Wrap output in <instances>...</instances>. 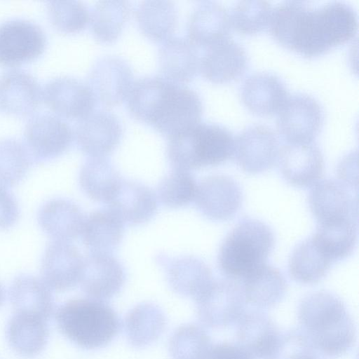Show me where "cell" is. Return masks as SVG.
Segmentation results:
<instances>
[{
    "instance_id": "obj_47",
    "label": "cell",
    "mask_w": 359,
    "mask_h": 359,
    "mask_svg": "<svg viewBox=\"0 0 359 359\" xmlns=\"http://www.w3.org/2000/svg\"><path fill=\"white\" fill-rule=\"evenodd\" d=\"M5 299V290L3 285L0 283V306L3 304Z\"/></svg>"
},
{
    "instance_id": "obj_46",
    "label": "cell",
    "mask_w": 359,
    "mask_h": 359,
    "mask_svg": "<svg viewBox=\"0 0 359 359\" xmlns=\"http://www.w3.org/2000/svg\"><path fill=\"white\" fill-rule=\"evenodd\" d=\"M298 359H320V358H319L318 357L316 353H312L304 355Z\"/></svg>"
},
{
    "instance_id": "obj_31",
    "label": "cell",
    "mask_w": 359,
    "mask_h": 359,
    "mask_svg": "<svg viewBox=\"0 0 359 359\" xmlns=\"http://www.w3.org/2000/svg\"><path fill=\"white\" fill-rule=\"evenodd\" d=\"M47 322L37 316L14 312L6 327L8 344L22 356L37 355L44 349L48 340Z\"/></svg>"
},
{
    "instance_id": "obj_18",
    "label": "cell",
    "mask_w": 359,
    "mask_h": 359,
    "mask_svg": "<svg viewBox=\"0 0 359 359\" xmlns=\"http://www.w3.org/2000/svg\"><path fill=\"white\" fill-rule=\"evenodd\" d=\"M125 280L123 265L111 253L90 252L83 257L79 283L89 298L101 301L111 299L120 292Z\"/></svg>"
},
{
    "instance_id": "obj_41",
    "label": "cell",
    "mask_w": 359,
    "mask_h": 359,
    "mask_svg": "<svg viewBox=\"0 0 359 359\" xmlns=\"http://www.w3.org/2000/svg\"><path fill=\"white\" fill-rule=\"evenodd\" d=\"M271 13V4L267 1H240L229 13L231 27L242 34H255L269 26Z\"/></svg>"
},
{
    "instance_id": "obj_13",
    "label": "cell",
    "mask_w": 359,
    "mask_h": 359,
    "mask_svg": "<svg viewBox=\"0 0 359 359\" xmlns=\"http://www.w3.org/2000/svg\"><path fill=\"white\" fill-rule=\"evenodd\" d=\"M133 74L128 63L117 56L99 58L88 75V85L97 102L114 107L128 96L133 85Z\"/></svg>"
},
{
    "instance_id": "obj_26",
    "label": "cell",
    "mask_w": 359,
    "mask_h": 359,
    "mask_svg": "<svg viewBox=\"0 0 359 359\" xmlns=\"http://www.w3.org/2000/svg\"><path fill=\"white\" fill-rule=\"evenodd\" d=\"M157 262L164 268L172 290L182 296L195 299L213 280L210 267L194 256L159 255Z\"/></svg>"
},
{
    "instance_id": "obj_20",
    "label": "cell",
    "mask_w": 359,
    "mask_h": 359,
    "mask_svg": "<svg viewBox=\"0 0 359 359\" xmlns=\"http://www.w3.org/2000/svg\"><path fill=\"white\" fill-rule=\"evenodd\" d=\"M204 50L200 55L198 71L212 83H226L236 80L248 67L245 49L229 37Z\"/></svg>"
},
{
    "instance_id": "obj_12",
    "label": "cell",
    "mask_w": 359,
    "mask_h": 359,
    "mask_svg": "<svg viewBox=\"0 0 359 359\" xmlns=\"http://www.w3.org/2000/svg\"><path fill=\"white\" fill-rule=\"evenodd\" d=\"M279 149L275 132L266 126L255 124L243 129L234 139L233 156L243 171L258 174L274 165Z\"/></svg>"
},
{
    "instance_id": "obj_10",
    "label": "cell",
    "mask_w": 359,
    "mask_h": 359,
    "mask_svg": "<svg viewBox=\"0 0 359 359\" xmlns=\"http://www.w3.org/2000/svg\"><path fill=\"white\" fill-rule=\"evenodd\" d=\"M323 121L324 111L318 101L299 93L289 96L278 112L277 128L287 143L312 142Z\"/></svg>"
},
{
    "instance_id": "obj_27",
    "label": "cell",
    "mask_w": 359,
    "mask_h": 359,
    "mask_svg": "<svg viewBox=\"0 0 359 359\" xmlns=\"http://www.w3.org/2000/svg\"><path fill=\"white\" fill-rule=\"evenodd\" d=\"M37 220L41 229L54 241L70 243L81 234L85 217L73 201L54 198L40 208Z\"/></svg>"
},
{
    "instance_id": "obj_5",
    "label": "cell",
    "mask_w": 359,
    "mask_h": 359,
    "mask_svg": "<svg viewBox=\"0 0 359 359\" xmlns=\"http://www.w3.org/2000/svg\"><path fill=\"white\" fill-rule=\"evenodd\" d=\"M55 318L60 332L86 349L106 346L121 327L115 311L104 302L91 298L66 302L57 308Z\"/></svg>"
},
{
    "instance_id": "obj_36",
    "label": "cell",
    "mask_w": 359,
    "mask_h": 359,
    "mask_svg": "<svg viewBox=\"0 0 359 359\" xmlns=\"http://www.w3.org/2000/svg\"><path fill=\"white\" fill-rule=\"evenodd\" d=\"M140 32L156 42L165 41L172 37L177 22L175 4L170 1H144L135 12Z\"/></svg>"
},
{
    "instance_id": "obj_43",
    "label": "cell",
    "mask_w": 359,
    "mask_h": 359,
    "mask_svg": "<svg viewBox=\"0 0 359 359\" xmlns=\"http://www.w3.org/2000/svg\"><path fill=\"white\" fill-rule=\"evenodd\" d=\"M316 353L299 329L280 332L277 341L265 359H298Z\"/></svg>"
},
{
    "instance_id": "obj_33",
    "label": "cell",
    "mask_w": 359,
    "mask_h": 359,
    "mask_svg": "<svg viewBox=\"0 0 359 359\" xmlns=\"http://www.w3.org/2000/svg\"><path fill=\"white\" fill-rule=\"evenodd\" d=\"M79 184L86 196L107 204L115 194L123 178L106 157H90L81 166Z\"/></svg>"
},
{
    "instance_id": "obj_45",
    "label": "cell",
    "mask_w": 359,
    "mask_h": 359,
    "mask_svg": "<svg viewBox=\"0 0 359 359\" xmlns=\"http://www.w3.org/2000/svg\"><path fill=\"white\" fill-rule=\"evenodd\" d=\"M210 359H252L236 343L222 342L213 346Z\"/></svg>"
},
{
    "instance_id": "obj_44",
    "label": "cell",
    "mask_w": 359,
    "mask_h": 359,
    "mask_svg": "<svg viewBox=\"0 0 359 359\" xmlns=\"http://www.w3.org/2000/svg\"><path fill=\"white\" fill-rule=\"evenodd\" d=\"M20 208L15 198L0 186V230L12 227L18 220Z\"/></svg>"
},
{
    "instance_id": "obj_19",
    "label": "cell",
    "mask_w": 359,
    "mask_h": 359,
    "mask_svg": "<svg viewBox=\"0 0 359 359\" xmlns=\"http://www.w3.org/2000/svg\"><path fill=\"white\" fill-rule=\"evenodd\" d=\"M83 257L68 242L53 241L46 248L41 265L43 283L50 289L63 292L80 283Z\"/></svg>"
},
{
    "instance_id": "obj_9",
    "label": "cell",
    "mask_w": 359,
    "mask_h": 359,
    "mask_svg": "<svg viewBox=\"0 0 359 359\" xmlns=\"http://www.w3.org/2000/svg\"><path fill=\"white\" fill-rule=\"evenodd\" d=\"M24 138L33 163H40L63 154L72 144L74 132L60 117L40 114L27 123Z\"/></svg>"
},
{
    "instance_id": "obj_23",
    "label": "cell",
    "mask_w": 359,
    "mask_h": 359,
    "mask_svg": "<svg viewBox=\"0 0 359 359\" xmlns=\"http://www.w3.org/2000/svg\"><path fill=\"white\" fill-rule=\"evenodd\" d=\"M41 99L39 83L27 72L12 69L0 76V109L2 111L18 116H27L36 109Z\"/></svg>"
},
{
    "instance_id": "obj_4",
    "label": "cell",
    "mask_w": 359,
    "mask_h": 359,
    "mask_svg": "<svg viewBox=\"0 0 359 359\" xmlns=\"http://www.w3.org/2000/svg\"><path fill=\"white\" fill-rule=\"evenodd\" d=\"M233 147L228 128L199 122L169 137L166 152L174 169L189 171L226 162L233 156Z\"/></svg>"
},
{
    "instance_id": "obj_21",
    "label": "cell",
    "mask_w": 359,
    "mask_h": 359,
    "mask_svg": "<svg viewBox=\"0 0 359 359\" xmlns=\"http://www.w3.org/2000/svg\"><path fill=\"white\" fill-rule=\"evenodd\" d=\"M108 209L123 223L130 226L149 222L157 211V197L149 187L138 182L123 180Z\"/></svg>"
},
{
    "instance_id": "obj_11",
    "label": "cell",
    "mask_w": 359,
    "mask_h": 359,
    "mask_svg": "<svg viewBox=\"0 0 359 359\" xmlns=\"http://www.w3.org/2000/svg\"><path fill=\"white\" fill-rule=\"evenodd\" d=\"M46 44L44 32L32 22L13 19L0 24V65L11 67L34 60Z\"/></svg>"
},
{
    "instance_id": "obj_15",
    "label": "cell",
    "mask_w": 359,
    "mask_h": 359,
    "mask_svg": "<svg viewBox=\"0 0 359 359\" xmlns=\"http://www.w3.org/2000/svg\"><path fill=\"white\" fill-rule=\"evenodd\" d=\"M42 98L56 114L79 121L93 112L97 104L88 85L69 76L50 80L42 90Z\"/></svg>"
},
{
    "instance_id": "obj_7",
    "label": "cell",
    "mask_w": 359,
    "mask_h": 359,
    "mask_svg": "<svg viewBox=\"0 0 359 359\" xmlns=\"http://www.w3.org/2000/svg\"><path fill=\"white\" fill-rule=\"evenodd\" d=\"M194 299L198 320L210 328L221 329L236 323L245 311L241 284L229 278L213 279Z\"/></svg>"
},
{
    "instance_id": "obj_37",
    "label": "cell",
    "mask_w": 359,
    "mask_h": 359,
    "mask_svg": "<svg viewBox=\"0 0 359 359\" xmlns=\"http://www.w3.org/2000/svg\"><path fill=\"white\" fill-rule=\"evenodd\" d=\"M130 5L126 1H99L90 17L92 33L98 41L109 43L118 39L130 15Z\"/></svg>"
},
{
    "instance_id": "obj_28",
    "label": "cell",
    "mask_w": 359,
    "mask_h": 359,
    "mask_svg": "<svg viewBox=\"0 0 359 359\" xmlns=\"http://www.w3.org/2000/svg\"><path fill=\"white\" fill-rule=\"evenodd\" d=\"M199 60L198 48L186 38L172 36L158 50V67L163 76L181 84L196 76Z\"/></svg>"
},
{
    "instance_id": "obj_30",
    "label": "cell",
    "mask_w": 359,
    "mask_h": 359,
    "mask_svg": "<svg viewBox=\"0 0 359 359\" xmlns=\"http://www.w3.org/2000/svg\"><path fill=\"white\" fill-rule=\"evenodd\" d=\"M10 301L15 313L37 316L48 320L54 313L55 302L51 290L33 276L21 274L12 282Z\"/></svg>"
},
{
    "instance_id": "obj_22",
    "label": "cell",
    "mask_w": 359,
    "mask_h": 359,
    "mask_svg": "<svg viewBox=\"0 0 359 359\" xmlns=\"http://www.w3.org/2000/svg\"><path fill=\"white\" fill-rule=\"evenodd\" d=\"M240 96L243 104L252 112L262 116L278 113L289 92L280 77L270 72H257L243 81Z\"/></svg>"
},
{
    "instance_id": "obj_17",
    "label": "cell",
    "mask_w": 359,
    "mask_h": 359,
    "mask_svg": "<svg viewBox=\"0 0 359 359\" xmlns=\"http://www.w3.org/2000/svg\"><path fill=\"white\" fill-rule=\"evenodd\" d=\"M277 161L283 177L295 187L313 186L323 174V156L313 142L283 145L280 147Z\"/></svg>"
},
{
    "instance_id": "obj_1",
    "label": "cell",
    "mask_w": 359,
    "mask_h": 359,
    "mask_svg": "<svg viewBox=\"0 0 359 359\" xmlns=\"http://www.w3.org/2000/svg\"><path fill=\"white\" fill-rule=\"evenodd\" d=\"M268 27L280 45L313 57L352 39L357 32L358 17L353 7L341 1L313 7L290 1L271 10Z\"/></svg>"
},
{
    "instance_id": "obj_25",
    "label": "cell",
    "mask_w": 359,
    "mask_h": 359,
    "mask_svg": "<svg viewBox=\"0 0 359 359\" xmlns=\"http://www.w3.org/2000/svg\"><path fill=\"white\" fill-rule=\"evenodd\" d=\"M236 344L252 359H265L280 331L273 320L259 310L245 311L238 320Z\"/></svg>"
},
{
    "instance_id": "obj_2",
    "label": "cell",
    "mask_w": 359,
    "mask_h": 359,
    "mask_svg": "<svg viewBox=\"0 0 359 359\" xmlns=\"http://www.w3.org/2000/svg\"><path fill=\"white\" fill-rule=\"evenodd\" d=\"M127 107L135 119L168 138L199 123L203 103L191 88L163 76H147L133 83Z\"/></svg>"
},
{
    "instance_id": "obj_29",
    "label": "cell",
    "mask_w": 359,
    "mask_h": 359,
    "mask_svg": "<svg viewBox=\"0 0 359 359\" xmlns=\"http://www.w3.org/2000/svg\"><path fill=\"white\" fill-rule=\"evenodd\" d=\"M246 304L257 309H269L284 298L287 288L282 273L266 263L256 268L241 280Z\"/></svg>"
},
{
    "instance_id": "obj_3",
    "label": "cell",
    "mask_w": 359,
    "mask_h": 359,
    "mask_svg": "<svg viewBox=\"0 0 359 359\" xmlns=\"http://www.w3.org/2000/svg\"><path fill=\"white\" fill-rule=\"evenodd\" d=\"M300 330L316 353L339 357L355 342V327L341 299L327 291L306 295L298 306Z\"/></svg>"
},
{
    "instance_id": "obj_8",
    "label": "cell",
    "mask_w": 359,
    "mask_h": 359,
    "mask_svg": "<svg viewBox=\"0 0 359 359\" xmlns=\"http://www.w3.org/2000/svg\"><path fill=\"white\" fill-rule=\"evenodd\" d=\"M309 206L319 228L358 225V200L342 181L325 180L309 192Z\"/></svg>"
},
{
    "instance_id": "obj_38",
    "label": "cell",
    "mask_w": 359,
    "mask_h": 359,
    "mask_svg": "<svg viewBox=\"0 0 359 359\" xmlns=\"http://www.w3.org/2000/svg\"><path fill=\"white\" fill-rule=\"evenodd\" d=\"M206 330L196 324L177 327L169 341L172 359H210L213 348Z\"/></svg>"
},
{
    "instance_id": "obj_16",
    "label": "cell",
    "mask_w": 359,
    "mask_h": 359,
    "mask_svg": "<svg viewBox=\"0 0 359 359\" xmlns=\"http://www.w3.org/2000/svg\"><path fill=\"white\" fill-rule=\"evenodd\" d=\"M123 135L119 119L107 111H96L79 121L74 136L79 149L90 157H106Z\"/></svg>"
},
{
    "instance_id": "obj_6",
    "label": "cell",
    "mask_w": 359,
    "mask_h": 359,
    "mask_svg": "<svg viewBox=\"0 0 359 359\" xmlns=\"http://www.w3.org/2000/svg\"><path fill=\"white\" fill-rule=\"evenodd\" d=\"M274 244L273 232L267 224L243 218L223 241L217 256L218 267L226 278L239 281L266 263Z\"/></svg>"
},
{
    "instance_id": "obj_40",
    "label": "cell",
    "mask_w": 359,
    "mask_h": 359,
    "mask_svg": "<svg viewBox=\"0 0 359 359\" xmlns=\"http://www.w3.org/2000/svg\"><path fill=\"white\" fill-rule=\"evenodd\" d=\"M197 184L187 170L174 169L160 182L157 188L159 201L165 207L179 208L194 201Z\"/></svg>"
},
{
    "instance_id": "obj_14",
    "label": "cell",
    "mask_w": 359,
    "mask_h": 359,
    "mask_svg": "<svg viewBox=\"0 0 359 359\" xmlns=\"http://www.w3.org/2000/svg\"><path fill=\"white\" fill-rule=\"evenodd\" d=\"M243 199L241 188L233 178L217 175L201 181L194 201L198 211L206 218L226 221L238 212Z\"/></svg>"
},
{
    "instance_id": "obj_32",
    "label": "cell",
    "mask_w": 359,
    "mask_h": 359,
    "mask_svg": "<svg viewBox=\"0 0 359 359\" xmlns=\"http://www.w3.org/2000/svg\"><path fill=\"white\" fill-rule=\"evenodd\" d=\"M124 224L110 210L92 212L83 223L81 236L90 252L111 253L123 236Z\"/></svg>"
},
{
    "instance_id": "obj_35",
    "label": "cell",
    "mask_w": 359,
    "mask_h": 359,
    "mask_svg": "<svg viewBox=\"0 0 359 359\" xmlns=\"http://www.w3.org/2000/svg\"><path fill=\"white\" fill-rule=\"evenodd\" d=\"M124 325L129 343L135 347L142 348L161 336L166 326V318L157 305L141 303L127 313Z\"/></svg>"
},
{
    "instance_id": "obj_39",
    "label": "cell",
    "mask_w": 359,
    "mask_h": 359,
    "mask_svg": "<svg viewBox=\"0 0 359 359\" xmlns=\"http://www.w3.org/2000/svg\"><path fill=\"white\" fill-rule=\"evenodd\" d=\"M24 143L13 139L0 141V186L12 187L27 175L33 164Z\"/></svg>"
},
{
    "instance_id": "obj_42",
    "label": "cell",
    "mask_w": 359,
    "mask_h": 359,
    "mask_svg": "<svg viewBox=\"0 0 359 359\" xmlns=\"http://www.w3.org/2000/svg\"><path fill=\"white\" fill-rule=\"evenodd\" d=\"M47 14L53 27L65 34L80 32L90 22L87 7L78 1H48Z\"/></svg>"
},
{
    "instance_id": "obj_24",
    "label": "cell",
    "mask_w": 359,
    "mask_h": 359,
    "mask_svg": "<svg viewBox=\"0 0 359 359\" xmlns=\"http://www.w3.org/2000/svg\"><path fill=\"white\" fill-rule=\"evenodd\" d=\"M229 13L221 4L202 1L194 8L187 22L188 39L203 50L229 38Z\"/></svg>"
},
{
    "instance_id": "obj_34",
    "label": "cell",
    "mask_w": 359,
    "mask_h": 359,
    "mask_svg": "<svg viewBox=\"0 0 359 359\" xmlns=\"http://www.w3.org/2000/svg\"><path fill=\"white\" fill-rule=\"evenodd\" d=\"M333 261L312 237L299 243L289 259L288 271L294 281L316 284L327 275Z\"/></svg>"
}]
</instances>
